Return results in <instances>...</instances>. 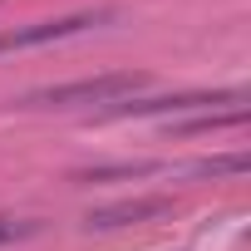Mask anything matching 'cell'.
Masks as SVG:
<instances>
[{
	"instance_id": "obj_1",
	"label": "cell",
	"mask_w": 251,
	"mask_h": 251,
	"mask_svg": "<svg viewBox=\"0 0 251 251\" xmlns=\"http://www.w3.org/2000/svg\"><path fill=\"white\" fill-rule=\"evenodd\" d=\"M143 89V74L133 69H113V74H94V79H74V84H54V89H40L30 94V103L40 108H74V103H118Z\"/></svg>"
},
{
	"instance_id": "obj_2",
	"label": "cell",
	"mask_w": 251,
	"mask_h": 251,
	"mask_svg": "<svg viewBox=\"0 0 251 251\" xmlns=\"http://www.w3.org/2000/svg\"><path fill=\"white\" fill-rule=\"evenodd\" d=\"M173 202L168 197H138V202H118V207H103L89 217V226H123V222H143V217H163Z\"/></svg>"
},
{
	"instance_id": "obj_3",
	"label": "cell",
	"mask_w": 251,
	"mask_h": 251,
	"mask_svg": "<svg viewBox=\"0 0 251 251\" xmlns=\"http://www.w3.org/2000/svg\"><path fill=\"white\" fill-rule=\"evenodd\" d=\"M35 231V222H0V246L5 241H20V236H30Z\"/></svg>"
}]
</instances>
